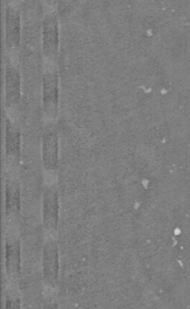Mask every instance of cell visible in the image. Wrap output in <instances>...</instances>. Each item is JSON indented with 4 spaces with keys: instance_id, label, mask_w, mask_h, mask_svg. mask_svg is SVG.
<instances>
[{
    "instance_id": "2",
    "label": "cell",
    "mask_w": 190,
    "mask_h": 309,
    "mask_svg": "<svg viewBox=\"0 0 190 309\" xmlns=\"http://www.w3.org/2000/svg\"><path fill=\"white\" fill-rule=\"evenodd\" d=\"M46 309H56V307H55V305H54V302L49 303L48 304L47 306H46Z\"/></svg>"
},
{
    "instance_id": "1",
    "label": "cell",
    "mask_w": 190,
    "mask_h": 309,
    "mask_svg": "<svg viewBox=\"0 0 190 309\" xmlns=\"http://www.w3.org/2000/svg\"><path fill=\"white\" fill-rule=\"evenodd\" d=\"M45 275L47 276L50 287L53 288L54 282L56 281L57 276V248L54 237H50L46 242L45 256H44Z\"/></svg>"
}]
</instances>
